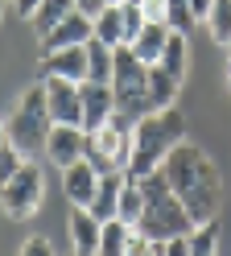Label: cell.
<instances>
[{
    "label": "cell",
    "instance_id": "6da1fadb",
    "mask_svg": "<svg viewBox=\"0 0 231 256\" xmlns=\"http://www.w3.org/2000/svg\"><path fill=\"white\" fill-rule=\"evenodd\" d=\"M165 178H170V190L174 198L186 206V215L198 223H210L219 215V202H223V182H219V170H214L210 153L182 140V145L170 153L165 162Z\"/></svg>",
    "mask_w": 231,
    "mask_h": 256
},
{
    "label": "cell",
    "instance_id": "7a4b0ae2",
    "mask_svg": "<svg viewBox=\"0 0 231 256\" xmlns=\"http://www.w3.org/2000/svg\"><path fill=\"white\" fill-rule=\"evenodd\" d=\"M186 140V116H182L178 108L170 112H153V116H144L132 124V153H128V178H148V174L165 170L170 162V153Z\"/></svg>",
    "mask_w": 231,
    "mask_h": 256
},
{
    "label": "cell",
    "instance_id": "3957f363",
    "mask_svg": "<svg viewBox=\"0 0 231 256\" xmlns=\"http://www.w3.org/2000/svg\"><path fill=\"white\" fill-rule=\"evenodd\" d=\"M140 190H144V215H140V223H136V232H144L148 240H157V244H165V240H174V236H190V232H194V219L186 215V206L174 198L165 170L140 178Z\"/></svg>",
    "mask_w": 231,
    "mask_h": 256
},
{
    "label": "cell",
    "instance_id": "277c9868",
    "mask_svg": "<svg viewBox=\"0 0 231 256\" xmlns=\"http://www.w3.org/2000/svg\"><path fill=\"white\" fill-rule=\"evenodd\" d=\"M4 128H8V145L33 162V153H46V140H50V108H46V83L38 78L33 87L21 91L16 108L4 116Z\"/></svg>",
    "mask_w": 231,
    "mask_h": 256
},
{
    "label": "cell",
    "instance_id": "5b68a950",
    "mask_svg": "<svg viewBox=\"0 0 231 256\" xmlns=\"http://www.w3.org/2000/svg\"><path fill=\"white\" fill-rule=\"evenodd\" d=\"M128 153H132V120H124L120 112L99 124L95 132H87V153H82V162H87L95 174H124L128 170Z\"/></svg>",
    "mask_w": 231,
    "mask_h": 256
},
{
    "label": "cell",
    "instance_id": "8992f818",
    "mask_svg": "<svg viewBox=\"0 0 231 256\" xmlns=\"http://www.w3.org/2000/svg\"><path fill=\"white\" fill-rule=\"evenodd\" d=\"M42 194H46V174L38 162H25L8 186H0V206L8 219H29L42 206Z\"/></svg>",
    "mask_w": 231,
    "mask_h": 256
},
{
    "label": "cell",
    "instance_id": "52a82bcc",
    "mask_svg": "<svg viewBox=\"0 0 231 256\" xmlns=\"http://www.w3.org/2000/svg\"><path fill=\"white\" fill-rule=\"evenodd\" d=\"M42 83H46L50 124L82 128V100H78V83H62V78H42Z\"/></svg>",
    "mask_w": 231,
    "mask_h": 256
},
{
    "label": "cell",
    "instance_id": "ba28073f",
    "mask_svg": "<svg viewBox=\"0 0 231 256\" xmlns=\"http://www.w3.org/2000/svg\"><path fill=\"white\" fill-rule=\"evenodd\" d=\"M95 38V29H91V17H82V12H70L62 25H54L46 38H38V50L42 58L46 54H62V50H78V46H87Z\"/></svg>",
    "mask_w": 231,
    "mask_h": 256
},
{
    "label": "cell",
    "instance_id": "9c48e42d",
    "mask_svg": "<svg viewBox=\"0 0 231 256\" xmlns=\"http://www.w3.org/2000/svg\"><path fill=\"white\" fill-rule=\"evenodd\" d=\"M82 153H87V132H82V128H62V124L50 128L46 157H50L54 170H70L74 162H82Z\"/></svg>",
    "mask_w": 231,
    "mask_h": 256
},
{
    "label": "cell",
    "instance_id": "30bf717a",
    "mask_svg": "<svg viewBox=\"0 0 231 256\" xmlns=\"http://www.w3.org/2000/svg\"><path fill=\"white\" fill-rule=\"evenodd\" d=\"M78 100H82V132H95L99 124H108L116 116V91L112 87L82 83L78 87Z\"/></svg>",
    "mask_w": 231,
    "mask_h": 256
},
{
    "label": "cell",
    "instance_id": "8fae6325",
    "mask_svg": "<svg viewBox=\"0 0 231 256\" xmlns=\"http://www.w3.org/2000/svg\"><path fill=\"white\" fill-rule=\"evenodd\" d=\"M42 78H62V83H87V50H62L42 58Z\"/></svg>",
    "mask_w": 231,
    "mask_h": 256
},
{
    "label": "cell",
    "instance_id": "7c38bea8",
    "mask_svg": "<svg viewBox=\"0 0 231 256\" xmlns=\"http://www.w3.org/2000/svg\"><path fill=\"white\" fill-rule=\"evenodd\" d=\"M95 186H99V174L87 162H74L70 170H62V190H66V202L70 206H91Z\"/></svg>",
    "mask_w": 231,
    "mask_h": 256
},
{
    "label": "cell",
    "instance_id": "4fadbf2b",
    "mask_svg": "<svg viewBox=\"0 0 231 256\" xmlns=\"http://www.w3.org/2000/svg\"><path fill=\"white\" fill-rule=\"evenodd\" d=\"M70 248H74V256H99V219L87 206L70 211Z\"/></svg>",
    "mask_w": 231,
    "mask_h": 256
},
{
    "label": "cell",
    "instance_id": "5bb4252c",
    "mask_svg": "<svg viewBox=\"0 0 231 256\" xmlns=\"http://www.w3.org/2000/svg\"><path fill=\"white\" fill-rule=\"evenodd\" d=\"M120 190H124V174H99V186H95V198H91L87 211H91L99 223L116 219V206H120Z\"/></svg>",
    "mask_w": 231,
    "mask_h": 256
},
{
    "label": "cell",
    "instance_id": "9a60e30c",
    "mask_svg": "<svg viewBox=\"0 0 231 256\" xmlns=\"http://www.w3.org/2000/svg\"><path fill=\"white\" fill-rule=\"evenodd\" d=\"M170 34H174L170 25H144V34L132 42L128 50L136 54V62H140V66H148V70H153L157 62H161V54H165V42H170Z\"/></svg>",
    "mask_w": 231,
    "mask_h": 256
},
{
    "label": "cell",
    "instance_id": "2e32d148",
    "mask_svg": "<svg viewBox=\"0 0 231 256\" xmlns=\"http://www.w3.org/2000/svg\"><path fill=\"white\" fill-rule=\"evenodd\" d=\"M178 91H182V83H174V78L165 74L161 66H153V70H148V83H144L148 112H170V108L178 104Z\"/></svg>",
    "mask_w": 231,
    "mask_h": 256
},
{
    "label": "cell",
    "instance_id": "e0dca14e",
    "mask_svg": "<svg viewBox=\"0 0 231 256\" xmlns=\"http://www.w3.org/2000/svg\"><path fill=\"white\" fill-rule=\"evenodd\" d=\"M157 66L165 70L174 78V83H182V78H186V66H190V46H186V34H170V42H165V54H161V62Z\"/></svg>",
    "mask_w": 231,
    "mask_h": 256
},
{
    "label": "cell",
    "instance_id": "ac0fdd59",
    "mask_svg": "<svg viewBox=\"0 0 231 256\" xmlns=\"http://www.w3.org/2000/svg\"><path fill=\"white\" fill-rule=\"evenodd\" d=\"M87 83H99V87H112V66H116V54L108 50L104 42H87Z\"/></svg>",
    "mask_w": 231,
    "mask_h": 256
},
{
    "label": "cell",
    "instance_id": "d6986e66",
    "mask_svg": "<svg viewBox=\"0 0 231 256\" xmlns=\"http://www.w3.org/2000/svg\"><path fill=\"white\" fill-rule=\"evenodd\" d=\"M91 29H95V42H104L108 50L124 46V12H120V4H108V8L91 21Z\"/></svg>",
    "mask_w": 231,
    "mask_h": 256
},
{
    "label": "cell",
    "instance_id": "ffe728a7",
    "mask_svg": "<svg viewBox=\"0 0 231 256\" xmlns=\"http://www.w3.org/2000/svg\"><path fill=\"white\" fill-rule=\"evenodd\" d=\"M70 12H74V0H42L38 12L29 17V25H33V34H38V38H46L50 29L62 25L66 17H70Z\"/></svg>",
    "mask_w": 231,
    "mask_h": 256
},
{
    "label": "cell",
    "instance_id": "44dd1931",
    "mask_svg": "<svg viewBox=\"0 0 231 256\" xmlns=\"http://www.w3.org/2000/svg\"><path fill=\"white\" fill-rule=\"evenodd\" d=\"M140 215H144V190H140V182H136V178H128V174H124V190H120V206H116V219L128 223V228H136Z\"/></svg>",
    "mask_w": 231,
    "mask_h": 256
},
{
    "label": "cell",
    "instance_id": "7402d4cb",
    "mask_svg": "<svg viewBox=\"0 0 231 256\" xmlns=\"http://www.w3.org/2000/svg\"><path fill=\"white\" fill-rule=\"evenodd\" d=\"M128 236H132V228L120 223V219L99 223V256H124L128 252Z\"/></svg>",
    "mask_w": 231,
    "mask_h": 256
},
{
    "label": "cell",
    "instance_id": "603a6c76",
    "mask_svg": "<svg viewBox=\"0 0 231 256\" xmlns=\"http://www.w3.org/2000/svg\"><path fill=\"white\" fill-rule=\"evenodd\" d=\"M206 29H210V42H214V46L231 50V0H214V4H210Z\"/></svg>",
    "mask_w": 231,
    "mask_h": 256
},
{
    "label": "cell",
    "instance_id": "cb8c5ba5",
    "mask_svg": "<svg viewBox=\"0 0 231 256\" xmlns=\"http://www.w3.org/2000/svg\"><path fill=\"white\" fill-rule=\"evenodd\" d=\"M186 240H190V256H219V219L198 223Z\"/></svg>",
    "mask_w": 231,
    "mask_h": 256
},
{
    "label": "cell",
    "instance_id": "d4e9b609",
    "mask_svg": "<svg viewBox=\"0 0 231 256\" xmlns=\"http://www.w3.org/2000/svg\"><path fill=\"white\" fill-rule=\"evenodd\" d=\"M120 12H124V46H132V42H136L140 34H144V12L136 8V4H120Z\"/></svg>",
    "mask_w": 231,
    "mask_h": 256
},
{
    "label": "cell",
    "instance_id": "484cf974",
    "mask_svg": "<svg viewBox=\"0 0 231 256\" xmlns=\"http://www.w3.org/2000/svg\"><path fill=\"white\" fill-rule=\"evenodd\" d=\"M21 166H25V157H21V153H16L12 145H0V186H8V182H12V174L21 170Z\"/></svg>",
    "mask_w": 231,
    "mask_h": 256
},
{
    "label": "cell",
    "instance_id": "4316f807",
    "mask_svg": "<svg viewBox=\"0 0 231 256\" xmlns=\"http://www.w3.org/2000/svg\"><path fill=\"white\" fill-rule=\"evenodd\" d=\"M124 256H161V244H157V240H148L144 232L132 228V236H128V252H124Z\"/></svg>",
    "mask_w": 231,
    "mask_h": 256
},
{
    "label": "cell",
    "instance_id": "83f0119b",
    "mask_svg": "<svg viewBox=\"0 0 231 256\" xmlns=\"http://www.w3.org/2000/svg\"><path fill=\"white\" fill-rule=\"evenodd\" d=\"M148 25H170V0H140L136 4Z\"/></svg>",
    "mask_w": 231,
    "mask_h": 256
},
{
    "label": "cell",
    "instance_id": "f1b7e54d",
    "mask_svg": "<svg viewBox=\"0 0 231 256\" xmlns=\"http://www.w3.org/2000/svg\"><path fill=\"white\" fill-rule=\"evenodd\" d=\"M16 256H58V252H54V244H50L46 236H29V240H21Z\"/></svg>",
    "mask_w": 231,
    "mask_h": 256
},
{
    "label": "cell",
    "instance_id": "f546056e",
    "mask_svg": "<svg viewBox=\"0 0 231 256\" xmlns=\"http://www.w3.org/2000/svg\"><path fill=\"white\" fill-rule=\"evenodd\" d=\"M161 256H190V240L186 236H174L161 244Z\"/></svg>",
    "mask_w": 231,
    "mask_h": 256
},
{
    "label": "cell",
    "instance_id": "4dcf8cb0",
    "mask_svg": "<svg viewBox=\"0 0 231 256\" xmlns=\"http://www.w3.org/2000/svg\"><path fill=\"white\" fill-rule=\"evenodd\" d=\"M108 8V0H74V12H82V17H99V12H104Z\"/></svg>",
    "mask_w": 231,
    "mask_h": 256
},
{
    "label": "cell",
    "instance_id": "1f68e13d",
    "mask_svg": "<svg viewBox=\"0 0 231 256\" xmlns=\"http://www.w3.org/2000/svg\"><path fill=\"white\" fill-rule=\"evenodd\" d=\"M210 4H214V0H186L190 21H206V17H210Z\"/></svg>",
    "mask_w": 231,
    "mask_h": 256
},
{
    "label": "cell",
    "instance_id": "d6a6232c",
    "mask_svg": "<svg viewBox=\"0 0 231 256\" xmlns=\"http://www.w3.org/2000/svg\"><path fill=\"white\" fill-rule=\"evenodd\" d=\"M8 4H12V12H16L21 21H29L33 12H38V4H42V0H8Z\"/></svg>",
    "mask_w": 231,
    "mask_h": 256
},
{
    "label": "cell",
    "instance_id": "836d02e7",
    "mask_svg": "<svg viewBox=\"0 0 231 256\" xmlns=\"http://www.w3.org/2000/svg\"><path fill=\"white\" fill-rule=\"evenodd\" d=\"M0 145H8V128H4V120H0Z\"/></svg>",
    "mask_w": 231,
    "mask_h": 256
},
{
    "label": "cell",
    "instance_id": "e575fe53",
    "mask_svg": "<svg viewBox=\"0 0 231 256\" xmlns=\"http://www.w3.org/2000/svg\"><path fill=\"white\" fill-rule=\"evenodd\" d=\"M4 8H8V0H0V17H4Z\"/></svg>",
    "mask_w": 231,
    "mask_h": 256
},
{
    "label": "cell",
    "instance_id": "d590c367",
    "mask_svg": "<svg viewBox=\"0 0 231 256\" xmlns=\"http://www.w3.org/2000/svg\"><path fill=\"white\" fill-rule=\"evenodd\" d=\"M227 70H231V50H227Z\"/></svg>",
    "mask_w": 231,
    "mask_h": 256
},
{
    "label": "cell",
    "instance_id": "8d00e7d4",
    "mask_svg": "<svg viewBox=\"0 0 231 256\" xmlns=\"http://www.w3.org/2000/svg\"><path fill=\"white\" fill-rule=\"evenodd\" d=\"M124 4H140V0H124Z\"/></svg>",
    "mask_w": 231,
    "mask_h": 256
},
{
    "label": "cell",
    "instance_id": "74e56055",
    "mask_svg": "<svg viewBox=\"0 0 231 256\" xmlns=\"http://www.w3.org/2000/svg\"><path fill=\"white\" fill-rule=\"evenodd\" d=\"M108 4H124V0H108Z\"/></svg>",
    "mask_w": 231,
    "mask_h": 256
},
{
    "label": "cell",
    "instance_id": "f35d334b",
    "mask_svg": "<svg viewBox=\"0 0 231 256\" xmlns=\"http://www.w3.org/2000/svg\"><path fill=\"white\" fill-rule=\"evenodd\" d=\"M170 4H182V0H170Z\"/></svg>",
    "mask_w": 231,
    "mask_h": 256
},
{
    "label": "cell",
    "instance_id": "ab89813d",
    "mask_svg": "<svg viewBox=\"0 0 231 256\" xmlns=\"http://www.w3.org/2000/svg\"><path fill=\"white\" fill-rule=\"evenodd\" d=\"M227 83H231V70H227Z\"/></svg>",
    "mask_w": 231,
    "mask_h": 256
}]
</instances>
